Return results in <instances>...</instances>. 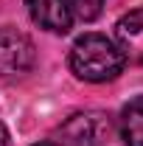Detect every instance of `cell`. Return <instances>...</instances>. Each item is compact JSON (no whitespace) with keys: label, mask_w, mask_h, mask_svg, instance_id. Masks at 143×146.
<instances>
[{"label":"cell","mask_w":143,"mask_h":146,"mask_svg":"<svg viewBox=\"0 0 143 146\" xmlns=\"http://www.w3.org/2000/svg\"><path fill=\"white\" fill-rule=\"evenodd\" d=\"M70 70L76 73V79L81 82H112L115 76H121L126 68V59L121 54V48L104 34H84L73 42L70 48Z\"/></svg>","instance_id":"obj_1"},{"label":"cell","mask_w":143,"mask_h":146,"mask_svg":"<svg viewBox=\"0 0 143 146\" xmlns=\"http://www.w3.org/2000/svg\"><path fill=\"white\" fill-rule=\"evenodd\" d=\"M109 135H112V118L101 110L76 112L56 132L62 146H104Z\"/></svg>","instance_id":"obj_2"},{"label":"cell","mask_w":143,"mask_h":146,"mask_svg":"<svg viewBox=\"0 0 143 146\" xmlns=\"http://www.w3.org/2000/svg\"><path fill=\"white\" fill-rule=\"evenodd\" d=\"M34 42L17 28H0V76H23L34 68Z\"/></svg>","instance_id":"obj_3"},{"label":"cell","mask_w":143,"mask_h":146,"mask_svg":"<svg viewBox=\"0 0 143 146\" xmlns=\"http://www.w3.org/2000/svg\"><path fill=\"white\" fill-rule=\"evenodd\" d=\"M28 14L39 28L51 31V34H68L73 28V6L70 0H25Z\"/></svg>","instance_id":"obj_4"},{"label":"cell","mask_w":143,"mask_h":146,"mask_svg":"<svg viewBox=\"0 0 143 146\" xmlns=\"http://www.w3.org/2000/svg\"><path fill=\"white\" fill-rule=\"evenodd\" d=\"M115 39L126 62L143 65V9L129 11L115 23Z\"/></svg>","instance_id":"obj_5"},{"label":"cell","mask_w":143,"mask_h":146,"mask_svg":"<svg viewBox=\"0 0 143 146\" xmlns=\"http://www.w3.org/2000/svg\"><path fill=\"white\" fill-rule=\"evenodd\" d=\"M121 138L126 146H143V96L121 110Z\"/></svg>","instance_id":"obj_6"},{"label":"cell","mask_w":143,"mask_h":146,"mask_svg":"<svg viewBox=\"0 0 143 146\" xmlns=\"http://www.w3.org/2000/svg\"><path fill=\"white\" fill-rule=\"evenodd\" d=\"M104 3H107V0H70L73 14L79 20H84V23H93V20L98 17L101 9H104Z\"/></svg>","instance_id":"obj_7"},{"label":"cell","mask_w":143,"mask_h":146,"mask_svg":"<svg viewBox=\"0 0 143 146\" xmlns=\"http://www.w3.org/2000/svg\"><path fill=\"white\" fill-rule=\"evenodd\" d=\"M0 146H9V129L0 124Z\"/></svg>","instance_id":"obj_8"},{"label":"cell","mask_w":143,"mask_h":146,"mask_svg":"<svg viewBox=\"0 0 143 146\" xmlns=\"http://www.w3.org/2000/svg\"><path fill=\"white\" fill-rule=\"evenodd\" d=\"M34 146H56V143H34Z\"/></svg>","instance_id":"obj_9"}]
</instances>
